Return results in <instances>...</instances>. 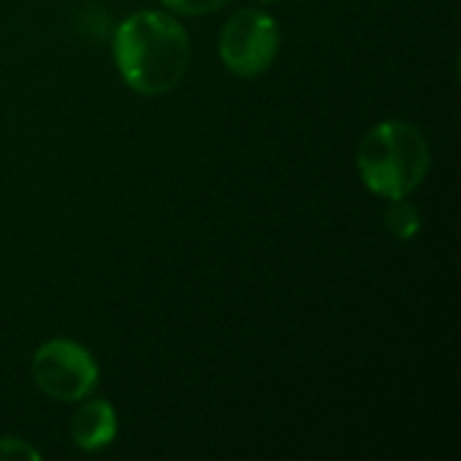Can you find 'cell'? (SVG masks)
<instances>
[{
  "label": "cell",
  "mask_w": 461,
  "mask_h": 461,
  "mask_svg": "<svg viewBox=\"0 0 461 461\" xmlns=\"http://www.w3.org/2000/svg\"><path fill=\"white\" fill-rule=\"evenodd\" d=\"M186 30L167 14L138 11L113 32V59L130 89L138 95L170 92L189 68Z\"/></svg>",
  "instance_id": "obj_1"
},
{
  "label": "cell",
  "mask_w": 461,
  "mask_h": 461,
  "mask_svg": "<svg viewBox=\"0 0 461 461\" xmlns=\"http://www.w3.org/2000/svg\"><path fill=\"white\" fill-rule=\"evenodd\" d=\"M429 143L424 132L400 119L375 124L359 143L357 167L365 186L386 200L408 197L429 173Z\"/></svg>",
  "instance_id": "obj_2"
},
{
  "label": "cell",
  "mask_w": 461,
  "mask_h": 461,
  "mask_svg": "<svg viewBox=\"0 0 461 461\" xmlns=\"http://www.w3.org/2000/svg\"><path fill=\"white\" fill-rule=\"evenodd\" d=\"M32 381L57 402H81L100 384V367L92 354L68 338H54L32 354Z\"/></svg>",
  "instance_id": "obj_3"
},
{
  "label": "cell",
  "mask_w": 461,
  "mask_h": 461,
  "mask_svg": "<svg viewBox=\"0 0 461 461\" xmlns=\"http://www.w3.org/2000/svg\"><path fill=\"white\" fill-rule=\"evenodd\" d=\"M281 32L270 14L243 8L232 14L219 35V57L238 78L265 73L278 54Z\"/></svg>",
  "instance_id": "obj_4"
},
{
  "label": "cell",
  "mask_w": 461,
  "mask_h": 461,
  "mask_svg": "<svg viewBox=\"0 0 461 461\" xmlns=\"http://www.w3.org/2000/svg\"><path fill=\"white\" fill-rule=\"evenodd\" d=\"M119 421L116 411L108 400H92L78 408L70 421V438L81 451H103L116 440Z\"/></svg>",
  "instance_id": "obj_5"
},
{
  "label": "cell",
  "mask_w": 461,
  "mask_h": 461,
  "mask_svg": "<svg viewBox=\"0 0 461 461\" xmlns=\"http://www.w3.org/2000/svg\"><path fill=\"white\" fill-rule=\"evenodd\" d=\"M386 227L397 240H413L421 230V213L408 197H397L386 208Z\"/></svg>",
  "instance_id": "obj_6"
},
{
  "label": "cell",
  "mask_w": 461,
  "mask_h": 461,
  "mask_svg": "<svg viewBox=\"0 0 461 461\" xmlns=\"http://www.w3.org/2000/svg\"><path fill=\"white\" fill-rule=\"evenodd\" d=\"M230 0H162V5H167L170 11L181 14V16H203V14H213L219 8H224Z\"/></svg>",
  "instance_id": "obj_7"
},
{
  "label": "cell",
  "mask_w": 461,
  "mask_h": 461,
  "mask_svg": "<svg viewBox=\"0 0 461 461\" xmlns=\"http://www.w3.org/2000/svg\"><path fill=\"white\" fill-rule=\"evenodd\" d=\"M0 459H41V454L19 438H0Z\"/></svg>",
  "instance_id": "obj_8"
},
{
  "label": "cell",
  "mask_w": 461,
  "mask_h": 461,
  "mask_svg": "<svg viewBox=\"0 0 461 461\" xmlns=\"http://www.w3.org/2000/svg\"><path fill=\"white\" fill-rule=\"evenodd\" d=\"M262 3H276V0H262Z\"/></svg>",
  "instance_id": "obj_9"
}]
</instances>
